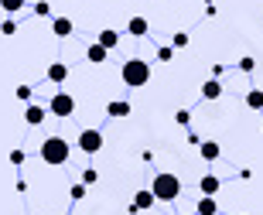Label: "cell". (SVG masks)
Segmentation results:
<instances>
[{
  "label": "cell",
  "mask_w": 263,
  "mask_h": 215,
  "mask_svg": "<svg viewBox=\"0 0 263 215\" xmlns=\"http://www.w3.org/2000/svg\"><path fill=\"white\" fill-rule=\"evenodd\" d=\"M127 31L134 34V38H144L147 31H151V24H147V17H140V14H134V17L127 21Z\"/></svg>",
  "instance_id": "obj_11"
},
{
  "label": "cell",
  "mask_w": 263,
  "mask_h": 215,
  "mask_svg": "<svg viewBox=\"0 0 263 215\" xmlns=\"http://www.w3.org/2000/svg\"><path fill=\"white\" fill-rule=\"evenodd\" d=\"M175 123H178V127H192V109H178Z\"/></svg>",
  "instance_id": "obj_20"
},
{
  "label": "cell",
  "mask_w": 263,
  "mask_h": 215,
  "mask_svg": "<svg viewBox=\"0 0 263 215\" xmlns=\"http://www.w3.org/2000/svg\"><path fill=\"white\" fill-rule=\"evenodd\" d=\"M198 188H202V195L215 198V195H219V188H222V181H219L215 174H202V181H198Z\"/></svg>",
  "instance_id": "obj_10"
},
{
  "label": "cell",
  "mask_w": 263,
  "mask_h": 215,
  "mask_svg": "<svg viewBox=\"0 0 263 215\" xmlns=\"http://www.w3.org/2000/svg\"><path fill=\"white\" fill-rule=\"evenodd\" d=\"M120 75H123V82H127L130 89H140V86L151 82V65H147L144 58H127L123 69H120Z\"/></svg>",
  "instance_id": "obj_3"
},
{
  "label": "cell",
  "mask_w": 263,
  "mask_h": 215,
  "mask_svg": "<svg viewBox=\"0 0 263 215\" xmlns=\"http://www.w3.org/2000/svg\"><path fill=\"white\" fill-rule=\"evenodd\" d=\"M14 96H17L21 103H28V99L34 96V89H31V86H17V89H14Z\"/></svg>",
  "instance_id": "obj_23"
},
{
  "label": "cell",
  "mask_w": 263,
  "mask_h": 215,
  "mask_svg": "<svg viewBox=\"0 0 263 215\" xmlns=\"http://www.w3.org/2000/svg\"><path fill=\"white\" fill-rule=\"evenodd\" d=\"M198 150H202V161H209V164H212V161H219V154H222V147L215 144V140H205Z\"/></svg>",
  "instance_id": "obj_14"
},
{
  "label": "cell",
  "mask_w": 263,
  "mask_h": 215,
  "mask_svg": "<svg viewBox=\"0 0 263 215\" xmlns=\"http://www.w3.org/2000/svg\"><path fill=\"white\" fill-rule=\"evenodd\" d=\"M151 191L157 195V202H175V198L181 195V181H178V174H171V171H161V174H154V181H151Z\"/></svg>",
  "instance_id": "obj_2"
},
{
  "label": "cell",
  "mask_w": 263,
  "mask_h": 215,
  "mask_svg": "<svg viewBox=\"0 0 263 215\" xmlns=\"http://www.w3.org/2000/svg\"><path fill=\"white\" fill-rule=\"evenodd\" d=\"M219 96H222V82H219V79H209V82L202 86V99L212 103V99H219Z\"/></svg>",
  "instance_id": "obj_12"
},
{
  "label": "cell",
  "mask_w": 263,
  "mask_h": 215,
  "mask_svg": "<svg viewBox=\"0 0 263 215\" xmlns=\"http://www.w3.org/2000/svg\"><path fill=\"white\" fill-rule=\"evenodd\" d=\"M171 58H175V48H167V45L157 48V62H171Z\"/></svg>",
  "instance_id": "obj_26"
},
{
  "label": "cell",
  "mask_w": 263,
  "mask_h": 215,
  "mask_svg": "<svg viewBox=\"0 0 263 215\" xmlns=\"http://www.w3.org/2000/svg\"><path fill=\"white\" fill-rule=\"evenodd\" d=\"M86 188H89V185H82V181H76V185L68 188V195H72V202H82V198H86Z\"/></svg>",
  "instance_id": "obj_19"
},
{
  "label": "cell",
  "mask_w": 263,
  "mask_h": 215,
  "mask_svg": "<svg viewBox=\"0 0 263 215\" xmlns=\"http://www.w3.org/2000/svg\"><path fill=\"white\" fill-rule=\"evenodd\" d=\"M171 48H188V34L185 31H178L175 38H171Z\"/></svg>",
  "instance_id": "obj_24"
},
{
  "label": "cell",
  "mask_w": 263,
  "mask_h": 215,
  "mask_svg": "<svg viewBox=\"0 0 263 215\" xmlns=\"http://www.w3.org/2000/svg\"><path fill=\"white\" fill-rule=\"evenodd\" d=\"M246 106L250 109H263V89H250V92H246Z\"/></svg>",
  "instance_id": "obj_18"
},
{
  "label": "cell",
  "mask_w": 263,
  "mask_h": 215,
  "mask_svg": "<svg viewBox=\"0 0 263 215\" xmlns=\"http://www.w3.org/2000/svg\"><path fill=\"white\" fill-rule=\"evenodd\" d=\"M10 164H14V167L24 164V150H10Z\"/></svg>",
  "instance_id": "obj_28"
},
{
  "label": "cell",
  "mask_w": 263,
  "mask_h": 215,
  "mask_svg": "<svg viewBox=\"0 0 263 215\" xmlns=\"http://www.w3.org/2000/svg\"><path fill=\"white\" fill-rule=\"evenodd\" d=\"M130 113H134V106H130L127 99H113L106 106V116H113V120H123V116H130Z\"/></svg>",
  "instance_id": "obj_8"
},
{
  "label": "cell",
  "mask_w": 263,
  "mask_h": 215,
  "mask_svg": "<svg viewBox=\"0 0 263 215\" xmlns=\"http://www.w3.org/2000/svg\"><path fill=\"white\" fill-rule=\"evenodd\" d=\"M14 31H17L14 21H4V24H0V34H14Z\"/></svg>",
  "instance_id": "obj_29"
},
{
  "label": "cell",
  "mask_w": 263,
  "mask_h": 215,
  "mask_svg": "<svg viewBox=\"0 0 263 215\" xmlns=\"http://www.w3.org/2000/svg\"><path fill=\"white\" fill-rule=\"evenodd\" d=\"M195 212L198 215H215V212H219V205H215V198L202 195V198H198V205H195Z\"/></svg>",
  "instance_id": "obj_17"
},
{
  "label": "cell",
  "mask_w": 263,
  "mask_h": 215,
  "mask_svg": "<svg viewBox=\"0 0 263 215\" xmlns=\"http://www.w3.org/2000/svg\"><path fill=\"white\" fill-rule=\"evenodd\" d=\"M103 144H106V140H103L99 130H82V133H79V150H82V154H99Z\"/></svg>",
  "instance_id": "obj_5"
},
{
  "label": "cell",
  "mask_w": 263,
  "mask_h": 215,
  "mask_svg": "<svg viewBox=\"0 0 263 215\" xmlns=\"http://www.w3.org/2000/svg\"><path fill=\"white\" fill-rule=\"evenodd\" d=\"M86 58L92 62V65H103V62H106V48L96 41V45H89V48H86Z\"/></svg>",
  "instance_id": "obj_16"
},
{
  "label": "cell",
  "mask_w": 263,
  "mask_h": 215,
  "mask_svg": "<svg viewBox=\"0 0 263 215\" xmlns=\"http://www.w3.org/2000/svg\"><path fill=\"white\" fill-rule=\"evenodd\" d=\"M99 181V171L96 167H86V171H82V185H96Z\"/></svg>",
  "instance_id": "obj_22"
},
{
  "label": "cell",
  "mask_w": 263,
  "mask_h": 215,
  "mask_svg": "<svg viewBox=\"0 0 263 215\" xmlns=\"http://www.w3.org/2000/svg\"><path fill=\"white\" fill-rule=\"evenodd\" d=\"M68 79V65L65 62H51L48 65V82H65Z\"/></svg>",
  "instance_id": "obj_13"
},
{
  "label": "cell",
  "mask_w": 263,
  "mask_h": 215,
  "mask_svg": "<svg viewBox=\"0 0 263 215\" xmlns=\"http://www.w3.org/2000/svg\"><path fill=\"white\" fill-rule=\"evenodd\" d=\"M72 31H76L72 17H55L51 21V34H55V38H72Z\"/></svg>",
  "instance_id": "obj_7"
},
{
  "label": "cell",
  "mask_w": 263,
  "mask_h": 215,
  "mask_svg": "<svg viewBox=\"0 0 263 215\" xmlns=\"http://www.w3.org/2000/svg\"><path fill=\"white\" fill-rule=\"evenodd\" d=\"M96 41H99V45H103L106 51H113V48L120 45V34H117V31H109V28H106V31H99V38H96Z\"/></svg>",
  "instance_id": "obj_15"
},
{
  "label": "cell",
  "mask_w": 263,
  "mask_h": 215,
  "mask_svg": "<svg viewBox=\"0 0 263 215\" xmlns=\"http://www.w3.org/2000/svg\"><path fill=\"white\" fill-rule=\"evenodd\" d=\"M0 7L7 14H17V10H24V0H0Z\"/></svg>",
  "instance_id": "obj_21"
},
{
  "label": "cell",
  "mask_w": 263,
  "mask_h": 215,
  "mask_svg": "<svg viewBox=\"0 0 263 215\" xmlns=\"http://www.w3.org/2000/svg\"><path fill=\"white\" fill-rule=\"evenodd\" d=\"M48 113H51V116H59V120L72 116V113H76V96H68V92H55L51 103H48Z\"/></svg>",
  "instance_id": "obj_4"
},
{
  "label": "cell",
  "mask_w": 263,
  "mask_h": 215,
  "mask_svg": "<svg viewBox=\"0 0 263 215\" xmlns=\"http://www.w3.org/2000/svg\"><path fill=\"white\" fill-rule=\"evenodd\" d=\"M154 205H157V195L151 191V188H144V191H137V195H134L130 215H134V212H147V208H154Z\"/></svg>",
  "instance_id": "obj_6"
},
{
  "label": "cell",
  "mask_w": 263,
  "mask_h": 215,
  "mask_svg": "<svg viewBox=\"0 0 263 215\" xmlns=\"http://www.w3.org/2000/svg\"><path fill=\"white\" fill-rule=\"evenodd\" d=\"M34 14H38V17H51V4H45V0L34 4Z\"/></svg>",
  "instance_id": "obj_25"
},
{
  "label": "cell",
  "mask_w": 263,
  "mask_h": 215,
  "mask_svg": "<svg viewBox=\"0 0 263 215\" xmlns=\"http://www.w3.org/2000/svg\"><path fill=\"white\" fill-rule=\"evenodd\" d=\"M256 69V62L250 58V55H246V58H239V72H253Z\"/></svg>",
  "instance_id": "obj_27"
},
{
  "label": "cell",
  "mask_w": 263,
  "mask_h": 215,
  "mask_svg": "<svg viewBox=\"0 0 263 215\" xmlns=\"http://www.w3.org/2000/svg\"><path fill=\"white\" fill-rule=\"evenodd\" d=\"M41 161H45V164H65L68 157H72V147H68V140H62V137H45L41 140Z\"/></svg>",
  "instance_id": "obj_1"
},
{
  "label": "cell",
  "mask_w": 263,
  "mask_h": 215,
  "mask_svg": "<svg viewBox=\"0 0 263 215\" xmlns=\"http://www.w3.org/2000/svg\"><path fill=\"white\" fill-rule=\"evenodd\" d=\"M45 116H48V109H45V106H28V109H24V123H28V127H41Z\"/></svg>",
  "instance_id": "obj_9"
}]
</instances>
